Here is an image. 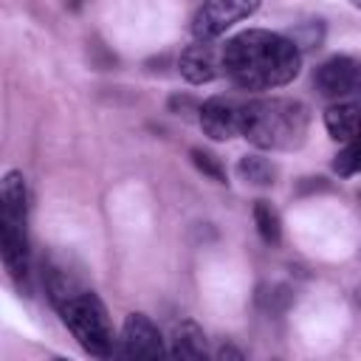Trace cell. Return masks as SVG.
I'll return each mask as SVG.
<instances>
[{
	"mask_svg": "<svg viewBox=\"0 0 361 361\" xmlns=\"http://www.w3.org/2000/svg\"><path fill=\"white\" fill-rule=\"evenodd\" d=\"M302 71L299 45L268 28H248L223 45V73L240 90H274Z\"/></svg>",
	"mask_w": 361,
	"mask_h": 361,
	"instance_id": "1",
	"label": "cell"
},
{
	"mask_svg": "<svg viewBox=\"0 0 361 361\" xmlns=\"http://www.w3.org/2000/svg\"><path fill=\"white\" fill-rule=\"evenodd\" d=\"M45 288L62 324L71 330L79 347L96 358H110L116 353V336L104 302L59 268L45 271Z\"/></svg>",
	"mask_w": 361,
	"mask_h": 361,
	"instance_id": "2",
	"label": "cell"
},
{
	"mask_svg": "<svg viewBox=\"0 0 361 361\" xmlns=\"http://www.w3.org/2000/svg\"><path fill=\"white\" fill-rule=\"evenodd\" d=\"M310 130V110L299 99L265 96L240 107V135L257 149H299Z\"/></svg>",
	"mask_w": 361,
	"mask_h": 361,
	"instance_id": "3",
	"label": "cell"
},
{
	"mask_svg": "<svg viewBox=\"0 0 361 361\" xmlns=\"http://www.w3.org/2000/svg\"><path fill=\"white\" fill-rule=\"evenodd\" d=\"M25 214H28V189L25 178L17 169H8L0 180V254L3 265L14 282H25L28 276V237H25Z\"/></svg>",
	"mask_w": 361,
	"mask_h": 361,
	"instance_id": "4",
	"label": "cell"
},
{
	"mask_svg": "<svg viewBox=\"0 0 361 361\" xmlns=\"http://www.w3.org/2000/svg\"><path fill=\"white\" fill-rule=\"evenodd\" d=\"M262 0H203V6L192 17L195 39H217L231 25L257 14Z\"/></svg>",
	"mask_w": 361,
	"mask_h": 361,
	"instance_id": "5",
	"label": "cell"
},
{
	"mask_svg": "<svg viewBox=\"0 0 361 361\" xmlns=\"http://www.w3.org/2000/svg\"><path fill=\"white\" fill-rule=\"evenodd\" d=\"M313 87L324 99H353L361 93V59L358 56H330L313 73Z\"/></svg>",
	"mask_w": 361,
	"mask_h": 361,
	"instance_id": "6",
	"label": "cell"
},
{
	"mask_svg": "<svg viewBox=\"0 0 361 361\" xmlns=\"http://www.w3.org/2000/svg\"><path fill=\"white\" fill-rule=\"evenodd\" d=\"M118 353L124 358H158L166 353L164 336L155 327V322L144 313H130L121 324L118 336Z\"/></svg>",
	"mask_w": 361,
	"mask_h": 361,
	"instance_id": "7",
	"label": "cell"
},
{
	"mask_svg": "<svg viewBox=\"0 0 361 361\" xmlns=\"http://www.w3.org/2000/svg\"><path fill=\"white\" fill-rule=\"evenodd\" d=\"M178 71L189 85H209L223 73V48L212 39H197L180 51Z\"/></svg>",
	"mask_w": 361,
	"mask_h": 361,
	"instance_id": "8",
	"label": "cell"
},
{
	"mask_svg": "<svg viewBox=\"0 0 361 361\" xmlns=\"http://www.w3.org/2000/svg\"><path fill=\"white\" fill-rule=\"evenodd\" d=\"M240 107L228 96H212L206 99L197 113H200V127L212 141H228L240 135Z\"/></svg>",
	"mask_w": 361,
	"mask_h": 361,
	"instance_id": "9",
	"label": "cell"
},
{
	"mask_svg": "<svg viewBox=\"0 0 361 361\" xmlns=\"http://www.w3.org/2000/svg\"><path fill=\"white\" fill-rule=\"evenodd\" d=\"M324 127L333 141H355L361 138V99H341L324 110Z\"/></svg>",
	"mask_w": 361,
	"mask_h": 361,
	"instance_id": "10",
	"label": "cell"
},
{
	"mask_svg": "<svg viewBox=\"0 0 361 361\" xmlns=\"http://www.w3.org/2000/svg\"><path fill=\"white\" fill-rule=\"evenodd\" d=\"M172 347H169V355L175 358H206L209 355V344H206V333L197 322L192 319H183L172 327Z\"/></svg>",
	"mask_w": 361,
	"mask_h": 361,
	"instance_id": "11",
	"label": "cell"
},
{
	"mask_svg": "<svg viewBox=\"0 0 361 361\" xmlns=\"http://www.w3.org/2000/svg\"><path fill=\"white\" fill-rule=\"evenodd\" d=\"M237 175H240V180H245L251 186H271L276 178V169L262 155H243L237 161Z\"/></svg>",
	"mask_w": 361,
	"mask_h": 361,
	"instance_id": "12",
	"label": "cell"
},
{
	"mask_svg": "<svg viewBox=\"0 0 361 361\" xmlns=\"http://www.w3.org/2000/svg\"><path fill=\"white\" fill-rule=\"evenodd\" d=\"M254 226L259 231V237L268 243V245H276L282 240V220H279V212L268 203V200H257L254 203Z\"/></svg>",
	"mask_w": 361,
	"mask_h": 361,
	"instance_id": "13",
	"label": "cell"
},
{
	"mask_svg": "<svg viewBox=\"0 0 361 361\" xmlns=\"http://www.w3.org/2000/svg\"><path fill=\"white\" fill-rule=\"evenodd\" d=\"M333 169H336L338 178H353V175L361 172V138L344 144V149L333 161Z\"/></svg>",
	"mask_w": 361,
	"mask_h": 361,
	"instance_id": "14",
	"label": "cell"
},
{
	"mask_svg": "<svg viewBox=\"0 0 361 361\" xmlns=\"http://www.w3.org/2000/svg\"><path fill=\"white\" fill-rule=\"evenodd\" d=\"M189 155H192V164H195L203 175H209V178L217 180V183H226V169H223V164H220L217 155H212V152H206V149H200V147H195Z\"/></svg>",
	"mask_w": 361,
	"mask_h": 361,
	"instance_id": "15",
	"label": "cell"
},
{
	"mask_svg": "<svg viewBox=\"0 0 361 361\" xmlns=\"http://www.w3.org/2000/svg\"><path fill=\"white\" fill-rule=\"evenodd\" d=\"M217 358H243V353L234 350V347H220L217 350Z\"/></svg>",
	"mask_w": 361,
	"mask_h": 361,
	"instance_id": "16",
	"label": "cell"
},
{
	"mask_svg": "<svg viewBox=\"0 0 361 361\" xmlns=\"http://www.w3.org/2000/svg\"><path fill=\"white\" fill-rule=\"evenodd\" d=\"M353 6H355V8H361V0H353Z\"/></svg>",
	"mask_w": 361,
	"mask_h": 361,
	"instance_id": "17",
	"label": "cell"
}]
</instances>
